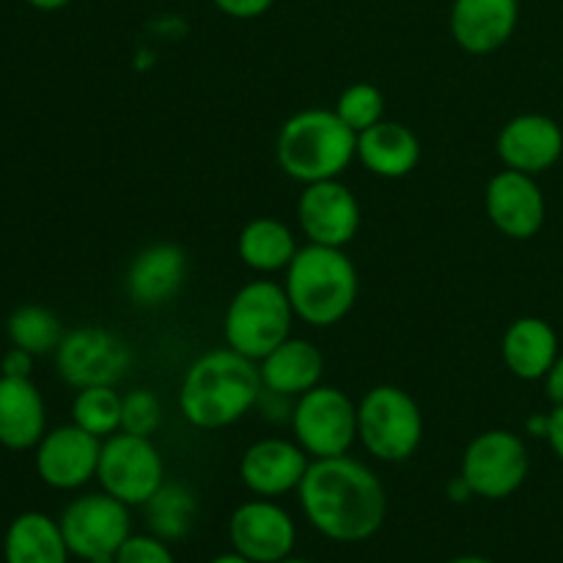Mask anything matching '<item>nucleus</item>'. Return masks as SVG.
I'll return each instance as SVG.
<instances>
[{
	"label": "nucleus",
	"mask_w": 563,
	"mask_h": 563,
	"mask_svg": "<svg viewBox=\"0 0 563 563\" xmlns=\"http://www.w3.org/2000/svg\"><path fill=\"white\" fill-rule=\"evenodd\" d=\"M297 495L308 522L322 537L344 544L372 539L388 511V495L377 473L346 454L313 460Z\"/></svg>",
	"instance_id": "nucleus-1"
},
{
	"label": "nucleus",
	"mask_w": 563,
	"mask_h": 563,
	"mask_svg": "<svg viewBox=\"0 0 563 563\" xmlns=\"http://www.w3.org/2000/svg\"><path fill=\"white\" fill-rule=\"evenodd\" d=\"M262 394L258 363L225 346L190 363L179 385V410L190 427L214 432L247 416Z\"/></svg>",
	"instance_id": "nucleus-2"
},
{
	"label": "nucleus",
	"mask_w": 563,
	"mask_h": 563,
	"mask_svg": "<svg viewBox=\"0 0 563 563\" xmlns=\"http://www.w3.org/2000/svg\"><path fill=\"white\" fill-rule=\"evenodd\" d=\"M284 289L297 319L311 328H330L352 311L361 280L344 247L308 242L286 267Z\"/></svg>",
	"instance_id": "nucleus-3"
},
{
	"label": "nucleus",
	"mask_w": 563,
	"mask_h": 563,
	"mask_svg": "<svg viewBox=\"0 0 563 563\" xmlns=\"http://www.w3.org/2000/svg\"><path fill=\"white\" fill-rule=\"evenodd\" d=\"M275 157L280 170L302 185L341 179L352 159H357V132H352L335 110H300L280 126Z\"/></svg>",
	"instance_id": "nucleus-4"
},
{
	"label": "nucleus",
	"mask_w": 563,
	"mask_h": 563,
	"mask_svg": "<svg viewBox=\"0 0 563 563\" xmlns=\"http://www.w3.org/2000/svg\"><path fill=\"white\" fill-rule=\"evenodd\" d=\"M295 308L275 280H251L231 297L223 319L225 344L251 361H262L291 335Z\"/></svg>",
	"instance_id": "nucleus-5"
},
{
	"label": "nucleus",
	"mask_w": 563,
	"mask_h": 563,
	"mask_svg": "<svg viewBox=\"0 0 563 563\" xmlns=\"http://www.w3.org/2000/svg\"><path fill=\"white\" fill-rule=\"evenodd\" d=\"M357 440L379 462H407L423 440L418 401L396 385H377L357 405Z\"/></svg>",
	"instance_id": "nucleus-6"
},
{
	"label": "nucleus",
	"mask_w": 563,
	"mask_h": 563,
	"mask_svg": "<svg viewBox=\"0 0 563 563\" xmlns=\"http://www.w3.org/2000/svg\"><path fill=\"white\" fill-rule=\"evenodd\" d=\"M291 432L313 460L344 456L357 440V405L333 385H317L297 396Z\"/></svg>",
	"instance_id": "nucleus-7"
},
{
	"label": "nucleus",
	"mask_w": 563,
	"mask_h": 563,
	"mask_svg": "<svg viewBox=\"0 0 563 563\" xmlns=\"http://www.w3.org/2000/svg\"><path fill=\"white\" fill-rule=\"evenodd\" d=\"M97 482L102 493L126 506H146L165 484V465L152 438L115 432L102 440Z\"/></svg>",
	"instance_id": "nucleus-8"
},
{
	"label": "nucleus",
	"mask_w": 563,
	"mask_h": 563,
	"mask_svg": "<svg viewBox=\"0 0 563 563\" xmlns=\"http://www.w3.org/2000/svg\"><path fill=\"white\" fill-rule=\"evenodd\" d=\"M58 522L69 553L86 563H113L121 544L132 537L130 506L108 493L80 495Z\"/></svg>",
	"instance_id": "nucleus-9"
},
{
	"label": "nucleus",
	"mask_w": 563,
	"mask_h": 563,
	"mask_svg": "<svg viewBox=\"0 0 563 563\" xmlns=\"http://www.w3.org/2000/svg\"><path fill=\"white\" fill-rule=\"evenodd\" d=\"M531 471L528 445L509 429H489L471 440L462 456L460 476L476 498L504 500L526 484Z\"/></svg>",
	"instance_id": "nucleus-10"
},
{
	"label": "nucleus",
	"mask_w": 563,
	"mask_h": 563,
	"mask_svg": "<svg viewBox=\"0 0 563 563\" xmlns=\"http://www.w3.org/2000/svg\"><path fill=\"white\" fill-rule=\"evenodd\" d=\"M132 366V350L113 330L86 324L64 335L55 350L58 377L71 388L119 385Z\"/></svg>",
	"instance_id": "nucleus-11"
},
{
	"label": "nucleus",
	"mask_w": 563,
	"mask_h": 563,
	"mask_svg": "<svg viewBox=\"0 0 563 563\" xmlns=\"http://www.w3.org/2000/svg\"><path fill=\"white\" fill-rule=\"evenodd\" d=\"M297 220L313 245L344 247L361 229V203L341 179L313 181L300 192Z\"/></svg>",
	"instance_id": "nucleus-12"
},
{
	"label": "nucleus",
	"mask_w": 563,
	"mask_h": 563,
	"mask_svg": "<svg viewBox=\"0 0 563 563\" xmlns=\"http://www.w3.org/2000/svg\"><path fill=\"white\" fill-rule=\"evenodd\" d=\"M484 207L504 236L517 242L533 240L548 220V201L537 176L522 170H500L487 181Z\"/></svg>",
	"instance_id": "nucleus-13"
},
{
	"label": "nucleus",
	"mask_w": 563,
	"mask_h": 563,
	"mask_svg": "<svg viewBox=\"0 0 563 563\" xmlns=\"http://www.w3.org/2000/svg\"><path fill=\"white\" fill-rule=\"evenodd\" d=\"M231 548L256 563L289 559L297 544V526L286 509L269 498L236 506L229 520Z\"/></svg>",
	"instance_id": "nucleus-14"
},
{
	"label": "nucleus",
	"mask_w": 563,
	"mask_h": 563,
	"mask_svg": "<svg viewBox=\"0 0 563 563\" xmlns=\"http://www.w3.org/2000/svg\"><path fill=\"white\" fill-rule=\"evenodd\" d=\"M102 440L77 423L44 434L36 445V473L53 489H80L97 478Z\"/></svg>",
	"instance_id": "nucleus-15"
},
{
	"label": "nucleus",
	"mask_w": 563,
	"mask_h": 563,
	"mask_svg": "<svg viewBox=\"0 0 563 563\" xmlns=\"http://www.w3.org/2000/svg\"><path fill=\"white\" fill-rule=\"evenodd\" d=\"M308 454L302 445L284 438H264L247 445L240 460V478L256 498H280L300 487L308 471Z\"/></svg>",
	"instance_id": "nucleus-16"
},
{
	"label": "nucleus",
	"mask_w": 563,
	"mask_h": 563,
	"mask_svg": "<svg viewBox=\"0 0 563 563\" xmlns=\"http://www.w3.org/2000/svg\"><path fill=\"white\" fill-rule=\"evenodd\" d=\"M498 157L506 168L522 174H544L563 154V130L544 113H522L506 121L498 135Z\"/></svg>",
	"instance_id": "nucleus-17"
},
{
	"label": "nucleus",
	"mask_w": 563,
	"mask_h": 563,
	"mask_svg": "<svg viewBox=\"0 0 563 563\" xmlns=\"http://www.w3.org/2000/svg\"><path fill=\"white\" fill-rule=\"evenodd\" d=\"M520 22V0H454L449 27L454 42L471 55L504 47Z\"/></svg>",
	"instance_id": "nucleus-18"
},
{
	"label": "nucleus",
	"mask_w": 563,
	"mask_h": 563,
	"mask_svg": "<svg viewBox=\"0 0 563 563\" xmlns=\"http://www.w3.org/2000/svg\"><path fill=\"white\" fill-rule=\"evenodd\" d=\"M187 278V253L174 242L148 245L126 269V295L141 308H159L179 295Z\"/></svg>",
	"instance_id": "nucleus-19"
},
{
	"label": "nucleus",
	"mask_w": 563,
	"mask_h": 563,
	"mask_svg": "<svg viewBox=\"0 0 563 563\" xmlns=\"http://www.w3.org/2000/svg\"><path fill=\"white\" fill-rule=\"evenodd\" d=\"M357 159L383 179H405L421 163V141L399 121H379L357 132Z\"/></svg>",
	"instance_id": "nucleus-20"
},
{
	"label": "nucleus",
	"mask_w": 563,
	"mask_h": 563,
	"mask_svg": "<svg viewBox=\"0 0 563 563\" xmlns=\"http://www.w3.org/2000/svg\"><path fill=\"white\" fill-rule=\"evenodd\" d=\"M47 434L44 399L31 379L0 374V445L9 451L36 449Z\"/></svg>",
	"instance_id": "nucleus-21"
},
{
	"label": "nucleus",
	"mask_w": 563,
	"mask_h": 563,
	"mask_svg": "<svg viewBox=\"0 0 563 563\" xmlns=\"http://www.w3.org/2000/svg\"><path fill=\"white\" fill-rule=\"evenodd\" d=\"M500 355H504L506 368L517 379L537 383L548 377L559 352V335L553 324L542 317H520L506 328L504 341H500Z\"/></svg>",
	"instance_id": "nucleus-22"
},
{
	"label": "nucleus",
	"mask_w": 563,
	"mask_h": 563,
	"mask_svg": "<svg viewBox=\"0 0 563 563\" xmlns=\"http://www.w3.org/2000/svg\"><path fill=\"white\" fill-rule=\"evenodd\" d=\"M258 372H262L264 390L297 399L322 385L324 357L311 341L289 335L284 344H278L267 357L258 361Z\"/></svg>",
	"instance_id": "nucleus-23"
},
{
	"label": "nucleus",
	"mask_w": 563,
	"mask_h": 563,
	"mask_svg": "<svg viewBox=\"0 0 563 563\" xmlns=\"http://www.w3.org/2000/svg\"><path fill=\"white\" fill-rule=\"evenodd\" d=\"M69 555L60 522L42 511H25L14 517L5 531V563H66Z\"/></svg>",
	"instance_id": "nucleus-24"
},
{
	"label": "nucleus",
	"mask_w": 563,
	"mask_h": 563,
	"mask_svg": "<svg viewBox=\"0 0 563 563\" xmlns=\"http://www.w3.org/2000/svg\"><path fill=\"white\" fill-rule=\"evenodd\" d=\"M236 251H240L245 267H251L253 273L269 275L286 273V267H289L300 247H297L295 234H291V229L284 220L253 218L240 231Z\"/></svg>",
	"instance_id": "nucleus-25"
},
{
	"label": "nucleus",
	"mask_w": 563,
	"mask_h": 563,
	"mask_svg": "<svg viewBox=\"0 0 563 563\" xmlns=\"http://www.w3.org/2000/svg\"><path fill=\"white\" fill-rule=\"evenodd\" d=\"M146 520L154 537L165 542L185 539L196 520V495L185 484H163L146 504Z\"/></svg>",
	"instance_id": "nucleus-26"
},
{
	"label": "nucleus",
	"mask_w": 563,
	"mask_h": 563,
	"mask_svg": "<svg viewBox=\"0 0 563 563\" xmlns=\"http://www.w3.org/2000/svg\"><path fill=\"white\" fill-rule=\"evenodd\" d=\"M121 407H124V396L115 390V385L80 388L71 401V423L91 432L93 438L108 440L110 434L121 432Z\"/></svg>",
	"instance_id": "nucleus-27"
},
{
	"label": "nucleus",
	"mask_w": 563,
	"mask_h": 563,
	"mask_svg": "<svg viewBox=\"0 0 563 563\" xmlns=\"http://www.w3.org/2000/svg\"><path fill=\"white\" fill-rule=\"evenodd\" d=\"M5 333H9L11 344L31 352L33 357L49 355V352L55 355V350H58L66 335L60 319L42 306L16 308L9 322H5Z\"/></svg>",
	"instance_id": "nucleus-28"
},
{
	"label": "nucleus",
	"mask_w": 563,
	"mask_h": 563,
	"mask_svg": "<svg viewBox=\"0 0 563 563\" xmlns=\"http://www.w3.org/2000/svg\"><path fill=\"white\" fill-rule=\"evenodd\" d=\"M335 113L352 132H363L383 121L385 97L372 82H352L350 88L341 91L339 102H335Z\"/></svg>",
	"instance_id": "nucleus-29"
},
{
	"label": "nucleus",
	"mask_w": 563,
	"mask_h": 563,
	"mask_svg": "<svg viewBox=\"0 0 563 563\" xmlns=\"http://www.w3.org/2000/svg\"><path fill=\"white\" fill-rule=\"evenodd\" d=\"M159 423H163V405H159V399L152 390L137 388L124 396V407H121V432L152 438V434L157 432Z\"/></svg>",
	"instance_id": "nucleus-30"
},
{
	"label": "nucleus",
	"mask_w": 563,
	"mask_h": 563,
	"mask_svg": "<svg viewBox=\"0 0 563 563\" xmlns=\"http://www.w3.org/2000/svg\"><path fill=\"white\" fill-rule=\"evenodd\" d=\"M113 563H176L168 542L154 533H132L115 553Z\"/></svg>",
	"instance_id": "nucleus-31"
},
{
	"label": "nucleus",
	"mask_w": 563,
	"mask_h": 563,
	"mask_svg": "<svg viewBox=\"0 0 563 563\" xmlns=\"http://www.w3.org/2000/svg\"><path fill=\"white\" fill-rule=\"evenodd\" d=\"M212 3L231 20H256L273 9L275 0H212Z\"/></svg>",
	"instance_id": "nucleus-32"
},
{
	"label": "nucleus",
	"mask_w": 563,
	"mask_h": 563,
	"mask_svg": "<svg viewBox=\"0 0 563 563\" xmlns=\"http://www.w3.org/2000/svg\"><path fill=\"white\" fill-rule=\"evenodd\" d=\"M33 372V355L31 352L20 350V346H11L9 352L0 361V374L3 377H14V379H31Z\"/></svg>",
	"instance_id": "nucleus-33"
},
{
	"label": "nucleus",
	"mask_w": 563,
	"mask_h": 563,
	"mask_svg": "<svg viewBox=\"0 0 563 563\" xmlns=\"http://www.w3.org/2000/svg\"><path fill=\"white\" fill-rule=\"evenodd\" d=\"M544 383V394H548V399L555 405H563V352L559 357H555L553 368L548 372V377L542 379Z\"/></svg>",
	"instance_id": "nucleus-34"
},
{
	"label": "nucleus",
	"mask_w": 563,
	"mask_h": 563,
	"mask_svg": "<svg viewBox=\"0 0 563 563\" xmlns=\"http://www.w3.org/2000/svg\"><path fill=\"white\" fill-rule=\"evenodd\" d=\"M548 443L550 449H553V454L559 456V462H563V405H555L553 410H550Z\"/></svg>",
	"instance_id": "nucleus-35"
},
{
	"label": "nucleus",
	"mask_w": 563,
	"mask_h": 563,
	"mask_svg": "<svg viewBox=\"0 0 563 563\" xmlns=\"http://www.w3.org/2000/svg\"><path fill=\"white\" fill-rule=\"evenodd\" d=\"M526 432L533 434V438H539V440H548L550 412H537V416L528 418V421H526Z\"/></svg>",
	"instance_id": "nucleus-36"
},
{
	"label": "nucleus",
	"mask_w": 563,
	"mask_h": 563,
	"mask_svg": "<svg viewBox=\"0 0 563 563\" xmlns=\"http://www.w3.org/2000/svg\"><path fill=\"white\" fill-rule=\"evenodd\" d=\"M449 498L456 500V504H465L467 498H476V495H473V489L467 487L465 478L456 476V478H451V484H449Z\"/></svg>",
	"instance_id": "nucleus-37"
},
{
	"label": "nucleus",
	"mask_w": 563,
	"mask_h": 563,
	"mask_svg": "<svg viewBox=\"0 0 563 563\" xmlns=\"http://www.w3.org/2000/svg\"><path fill=\"white\" fill-rule=\"evenodd\" d=\"M25 3L33 5V9H38V11H58V9H66L71 0H25Z\"/></svg>",
	"instance_id": "nucleus-38"
},
{
	"label": "nucleus",
	"mask_w": 563,
	"mask_h": 563,
	"mask_svg": "<svg viewBox=\"0 0 563 563\" xmlns=\"http://www.w3.org/2000/svg\"><path fill=\"white\" fill-rule=\"evenodd\" d=\"M209 563H256V561H251V559H245V555L242 553H223V555H218V559H212Z\"/></svg>",
	"instance_id": "nucleus-39"
},
{
	"label": "nucleus",
	"mask_w": 563,
	"mask_h": 563,
	"mask_svg": "<svg viewBox=\"0 0 563 563\" xmlns=\"http://www.w3.org/2000/svg\"><path fill=\"white\" fill-rule=\"evenodd\" d=\"M445 563H495V561H489V559H482V555H460V559H454V561H445Z\"/></svg>",
	"instance_id": "nucleus-40"
},
{
	"label": "nucleus",
	"mask_w": 563,
	"mask_h": 563,
	"mask_svg": "<svg viewBox=\"0 0 563 563\" xmlns=\"http://www.w3.org/2000/svg\"><path fill=\"white\" fill-rule=\"evenodd\" d=\"M278 563H311V561H300V559H291V555H289V559H284V561H278Z\"/></svg>",
	"instance_id": "nucleus-41"
}]
</instances>
